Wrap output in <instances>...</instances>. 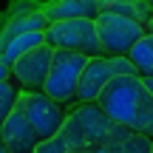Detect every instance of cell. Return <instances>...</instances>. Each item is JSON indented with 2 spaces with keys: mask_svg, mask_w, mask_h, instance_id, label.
Returning <instances> with one entry per match:
<instances>
[{
  "mask_svg": "<svg viewBox=\"0 0 153 153\" xmlns=\"http://www.w3.org/2000/svg\"><path fill=\"white\" fill-rule=\"evenodd\" d=\"M148 31H150V34H153V17H150V23H148Z\"/></svg>",
  "mask_w": 153,
  "mask_h": 153,
  "instance_id": "cell-19",
  "label": "cell"
},
{
  "mask_svg": "<svg viewBox=\"0 0 153 153\" xmlns=\"http://www.w3.org/2000/svg\"><path fill=\"white\" fill-rule=\"evenodd\" d=\"M45 43V31H31V34H20V37L9 40V43H0V62L6 65H14L23 54H28L31 48Z\"/></svg>",
  "mask_w": 153,
  "mask_h": 153,
  "instance_id": "cell-12",
  "label": "cell"
},
{
  "mask_svg": "<svg viewBox=\"0 0 153 153\" xmlns=\"http://www.w3.org/2000/svg\"><path fill=\"white\" fill-rule=\"evenodd\" d=\"M51 26V17L45 14V9H37V11H26V14H17L9 20L3 31V40L0 43H9V40L20 37V34H31V31H45Z\"/></svg>",
  "mask_w": 153,
  "mask_h": 153,
  "instance_id": "cell-11",
  "label": "cell"
},
{
  "mask_svg": "<svg viewBox=\"0 0 153 153\" xmlns=\"http://www.w3.org/2000/svg\"><path fill=\"white\" fill-rule=\"evenodd\" d=\"M148 3H150V6H153V0H148Z\"/></svg>",
  "mask_w": 153,
  "mask_h": 153,
  "instance_id": "cell-21",
  "label": "cell"
},
{
  "mask_svg": "<svg viewBox=\"0 0 153 153\" xmlns=\"http://www.w3.org/2000/svg\"><path fill=\"white\" fill-rule=\"evenodd\" d=\"M17 102H20V91L14 88V82L11 79H0V116L6 119V116L17 108Z\"/></svg>",
  "mask_w": 153,
  "mask_h": 153,
  "instance_id": "cell-15",
  "label": "cell"
},
{
  "mask_svg": "<svg viewBox=\"0 0 153 153\" xmlns=\"http://www.w3.org/2000/svg\"><path fill=\"white\" fill-rule=\"evenodd\" d=\"M128 57L136 62L139 76H145V79H148V76H153V34L145 31V37L131 48V54H128Z\"/></svg>",
  "mask_w": 153,
  "mask_h": 153,
  "instance_id": "cell-14",
  "label": "cell"
},
{
  "mask_svg": "<svg viewBox=\"0 0 153 153\" xmlns=\"http://www.w3.org/2000/svg\"><path fill=\"white\" fill-rule=\"evenodd\" d=\"M99 6H102V11L131 17V20L145 23V26H148L150 17H153V6L148 0H99Z\"/></svg>",
  "mask_w": 153,
  "mask_h": 153,
  "instance_id": "cell-13",
  "label": "cell"
},
{
  "mask_svg": "<svg viewBox=\"0 0 153 153\" xmlns=\"http://www.w3.org/2000/svg\"><path fill=\"white\" fill-rule=\"evenodd\" d=\"M20 105L26 108L28 119H31L34 131L40 133V139H51L62 131L68 114L62 111V102L51 99L45 91H23L20 94Z\"/></svg>",
  "mask_w": 153,
  "mask_h": 153,
  "instance_id": "cell-6",
  "label": "cell"
},
{
  "mask_svg": "<svg viewBox=\"0 0 153 153\" xmlns=\"http://www.w3.org/2000/svg\"><path fill=\"white\" fill-rule=\"evenodd\" d=\"M34 153H71V145H68V139L62 136V133H57V136H51V139H43Z\"/></svg>",
  "mask_w": 153,
  "mask_h": 153,
  "instance_id": "cell-16",
  "label": "cell"
},
{
  "mask_svg": "<svg viewBox=\"0 0 153 153\" xmlns=\"http://www.w3.org/2000/svg\"><path fill=\"white\" fill-rule=\"evenodd\" d=\"M71 153H88V150H71Z\"/></svg>",
  "mask_w": 153,
  "mask_h": 153,
  "instance_id": "cell-20",
  "label": "cell"
},
{
  "mask_svg": "<svg viewBox=\"0 0 153 153\" xmlns=\"http://www.w3.org/2000/svg\"><path fill=\"white\" fill-rule=\"evenodd\" d=\"M60 133L68 139L71 150H94V148H108V145L125 142L133 131L111 119L99 102H79V108L68 114Z\"/></svg>",
  "mask_w": 153,
  "mask_h": 153,
  "instance_id": "cell-2",
  "label": "cell"
},
{
  "mask_svg": "<svg viewBox=\"0 0 153 153\" xmlns=\"http://www.w3.org/2000/svg\"><path fill=\"white\" fill-rule=\"evenodd\" d=\"M145 82H148V88H150V91H153V76H148V79H145Z\"/></svg>",
  "mask_w": 153,
  "mask_h": 153,
  "instance_id": "cell-18",
  "label": "cell"
},
{
  "mask_svg": "<svg viewBox=\"0 0 153 153\" xmlns=\"http://www.w3.org/2000/svg\"><path fill=\"white\" fill-rule=\"evenodd\" d=\"M43 9L51 17V23L54 20H74V17H91V20H97L102 14L99 0H54V3L43 6Z\"/></svg>",
  "mask_w": 153,
  "mask_h": 153,
  "instance_id": "cell-10",
  "label": "cell"
},
{
  "mask_svg": "<svg viewBox=\"0 0 153 153\" xmlns=\"http://www.w3.org/2000/svg\"><path fill=\"white\" fill-rule=\"evenodd\" d=\"M88 54L79 51H65V48H54V60H51V74L45 79L43 91L57 102H74L76 99V88H79V76L85 71Z\"/></svg>",
  "mask_w": 153,
  "mask_h": 153,
  "instance_id": "cell-4",
  "label": "cell"
},
{
  "mask_svg": "<svg viewBox=\"0 0 153 153\" xmlns=\"http://www.w3.org/2000/svg\"><path fill=\"white\" fill-rule=\"evenodd\" d=\"M45 43L54 45V48L79 51V54H88V57H99L102 54L99 28H97V20H91V17L54 20L45 28Z\"/></svg>",
  "mask_w": 153,
  "mask_h": 153,
  "instance_id": "cell-3",
  "label": "cell"
},
{
  "mask_svg": "<svg viewBox=\"0 0 153 153\" xmlns=\"http://www.w3.org/2000/svg\"><path fill=\"white\" fill-rule=\"evenodd\" d=\"M97 28H99V43H102V54L105 57H125L131 54V48L145 37L148 26L139 20H131V17L122 14H111V11H102L97 17Z\"/></svg>",
  "mask_w": 153,
  "mask_h": 153,
  "instance_id": "cell-5",
  "label": "cell"
},
{
  "mask_svg": "<svg viewBox=\"0 0 153 153\" xmlns=\"http://www.w3.org/2000/svg\"><path fill=\"white\" fill-rule=\"evenodd\" d=\"M0 139H3V148H9L11 153H34L37 145L43 142L40 133L34 131L26 108H23L20 102H17V108L3 119V125H0Z\"/></svg>",
  "mask_w": 153,
  "mask_h": 153,
  "instance_id": "cell-8",
  "label": "cell"
},
{
  "mask_svg": "<svg viewBox=\"0 0 153 153\" xmlns=\"http://www.w3.org/2000/svg\"><path fill=\"white\" fill-rule=\"evenodd\" d=\"M51 60H54V45L48 43L37 45L11 65V79L26 91H43L51 74Z\"/></svg>",
  "mask_w": 153,
  "mask_h": 153,
  "instance_id": "cell-7",
  "label": "cell"
},
{
  "mask_svg": "<svg viewBox=\"0 0 153 153\" xmlns=\"http://www.w3.org/2000/svg\"><path fill=\"white\" fill-rule=\"evenodd\" d=\"M97 102L119 125L131 128L133 133L153 136V91L148 88L145 76H139V74L116 76L99 94Z\"/></svg>",
  "mask_w": 153,
  "mask_h": 153,
  "instance_id": "cell-1",
  "label": "cell"
},
{
  "mask_svg": "<svg viewBox=\"0 0 153 153\" xmlns=\"http://www.w3.org/2000/svg\"><path fill=\"white\" fill-rule=\"evenodd\" d=\"M116 65H114V57H91L85 65V71L79 76V88H76V102H97L99 94L116 79Z\"/></svg>",
  "mask_w": 153,
  "mask_h": 153,
  "instance_id": "cell-9",
  "label": "cell"
},
{
  "mask_svg": "<svg viewBox=\"0 0 153 153\" xmlns=\"http://www.w3.org/2000/svg\"><path fill=\"white\" fill-rule=\"evenodd\" d=\"M88 153H119V150H116V145H108V148H94Z\"/></svg>",
  "mask_w": 153,
  "mask_h": 153,
  "instance_id": "cell-17",
  "label": "cell"
}]
</instances>
